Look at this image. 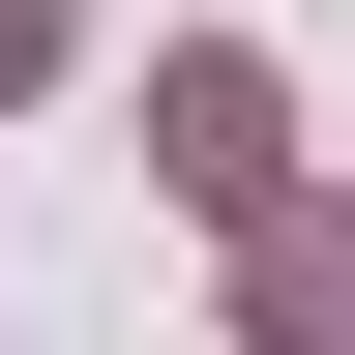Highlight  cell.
<instances>
[{
    "instance_id": "1",
    "label": "cell",
    "mask_w": 355,
    "mask_h": 355,
    "mask_svg": "<svg viewBox=\"0 0 355 355\" xmlns=\"http://www.w3.org/2000/svg\"><path fill=\"white\" fill-rule=\"evenodd\" d=\"M148 119H178V207H266V60H178Z\"/></svg>"
},
{
    "instance_id": "2",
    "label": "cell",
    "mask_w": 355,
    "mask_h": 355,
    "mask_svg": "<svg viewBox=\"0 0 355 355\" xmlns=\"http://www.w3.org/2000/svg\"><path fill=\"white\" fill-rule=\"evenodd\" d=\"M237 296H266V355H355V207H266Z\"/></svg>"
},
{
    "instance_id": "3",
    "label": "cell",
    "mask_w": 355,
    "mask_h": 355,
    "mask_svg": "<svg viewBox=\"0 0 355 355\" xmlns=\"http://www.w3.org/2000/svg\"><path fill=\"white\" fill-rule=\"evenodd\" d=\"M30 60H60V0H0V89H30Z\"/></svg>"
}]
</instances>
